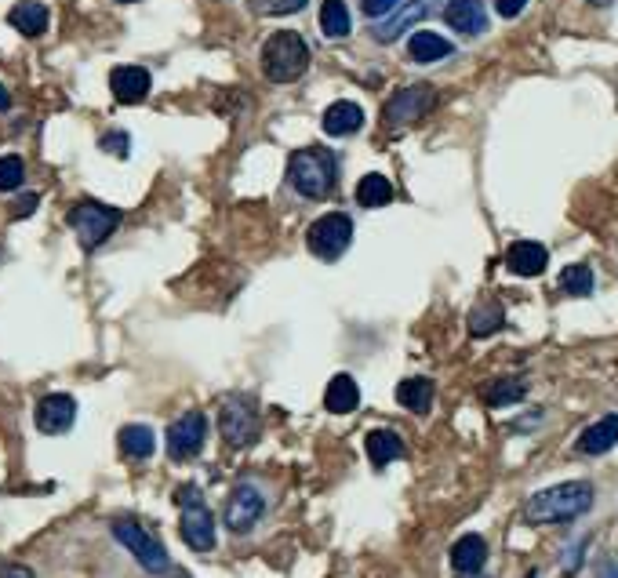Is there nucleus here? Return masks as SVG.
I'll return each mask as SVG.
<instances>
[{"label":"nucleus","instance_id":"obj_1","mask_svg":"<svg viewBox=\"0 0 618 578\" xmlns=\"http://www.w3.org/2000/svg\"><path fill=\"white\" fill-rule=\"evenodd\" d=\"M589 506H593V484L589 480H568V484L531 495L528 506H524V520L528 524H568V520L589 513Z\"/></svg>","mask_w":618,"mask_h":578},{"label":"nucleus","instance_id":"obj_2","mask_svg":"<svg viewBox=\"0 0 618 578\" xmlns=\"http://www.w3.org/2000/svg\"><path fill=\"white\" fill-rule=\"evenodd\" d=\"M335 179H339V160L324 146H309V150L291 153L288 160V182L295 193L306 200H328L335 193Z\"/></svg>","mask_w":618,"mask_h":578},{"label":"nucleus","instance_id":"obj_3","mask_svg":"<svg viewBox=\"0 0 618 578\" xmlns=\"http://www.w3.org/2000/svg\"><path fill=\"white\" fill-rule=\"evenodd\" d=\"M309 70V44L295 30H277L262 44V73L273 84H295Z\"/></svg>","mask_w":618,"mask_h":578},{"label":"nucleus","instance_id":"obj_4","mask_svg":"<svg viewBox=\"0 0 618 578\" xmlns=\"http://www.w3.org/2000/svg\"><path fill=\"white\" fill-rule=\"evenodd\" d=\"M120 219H124V215H120L117 208L99 204V200H80V204L70 208V215H66V222H70V230L77 233L84 251L102 248V244L113 237V230L120 226Z\"/></svg>","mask_w":618,"mask_h":578},{"label":"nucleus","instance_id":"obj_5","mask_svg":"<svg viewBox=\"0 0 618 578\" xmlns=\"http://www.w3.org/2000/svg\"><path fill=\"white\" fill-rule=\"evenodd\" d=\"M175 499H179V509H182V520H179L182 542L190 549H197V553L215 549V520H211V509L200 499V491L193 484H186V488H179Z\"/></svg>","mask_w":618,"mask_h":578},{"label":"nucleus","instance_id":"obj_6","mask_svg":"<svg viewBox=\"0 0 618 578\" xmlns=\"http://www.w3.org/2000/svg\"><path fill=\"white\" fill-rule=\"evenodd\" d=\"M113 539L128 549L131 557L139 560L150 575H164V571L171 568L168 549L160 546V539L153 531H146L142 524H135V520H113Z\"/></svg>","mask_w":618,"mask_h":578},{"label":"nucleus","instance_id":"obj_7","mask_svg":"<svg viewBox=\"0 0 618 578\" xmlns=\"http://www.w3.org/2000/svg\"><path fill=\"white\" fill-rule=\"evenodd\" d=\"M219 433L230 448H251L259 440V404L251 397H244V393H233L222 404Z\"/></svg>","mask_w":618,"mask_h":578},{"label":"nucleus","instance_id":"obj_8","mask_svg":"<svg viewBox=\"0 0 618 578\" xmlns=\"http://www.w3.org/2000/svg\"><path fill=\"white\" fill-rule=\"evenodd\" d=\"M349 240H353V222H349V215H342V211H331V215L317 219L306 233L309 251H313L317 259H324V262L342 259L346 248H349Z\"/></svg>","mask_w":618,"mask_h":578},{"label":"nucleus","instance_id":"obj_9","mask_svg":"<svg viewBox=\"0 0 618 578\" xmlns=\"http://www.w3.org/2000/svg\"><path fill=\"white\" fill-rule=\"evenodd\" d=\"M433 106H437V91L429 84H408L397 95H389L382 120H386V128H408V124H419Z\"/></svg>","mask_w":618,"mask_h":578},{"label":"nucleus","instance_id":"obj_10","mask_svg":"<svg viewBox=\"0 0 618 578\" xmlns=\"http://www.w3.org/2000/svg\"><path fill=\"white\" fill-rule=\"evenodd\" d=\"M204 440H208V419L200 411H186L182 419H175L168 426V455L175 462H186L193 455H200Z\"/></svg>","mask_w":618,"mask_h":578},{"label":"nucleus","instance_id":"obj_11","mask_svg":"<svg viewBox=\"0 0 618 578\" xmlns=\"http://www.w3.org/2000/svg\"><path fill=\"white\" fill-rule=\"evenodd\" d=\"M262 513H266V495H262L255 484H237V488L230 491V502H226V524H230V531H237V535H248L255 524L262 520Z\"/></svg>","mask_w":618,"mask_h":578},{"label":"nucleus","instance_id":"obj_12","mask_svg":"<svg viewBox=\"0 0 618 578\" xmlns=\"http://www.w3.org/2000/svg\"><path fill=\"white\" fill-rule=\"evenodd\" d=\"M33 419H37L40 433H48V437H59V433L73 429V422H77V400H73L70 393H48V397L37 404Z\"/></svg>","mask_w":618,"mask_h":578},{"label":"nucleus","instance_id":"obj_13","mask_svg":"<svg viewBox=\"0 0 618 578\" xmlns=\"http://www.w3.org/2000/svg\"><path fill=\"white\" fill-rule=\"evenodd\" d=\"M437 8H440V0H411V4H404L393 19H379V26H375V40L393 44V40L404 37L411 26H419L422 19H429Z\"/></svg>","mask_w":618,"mask_h":578},{"label":"nucleus","instance_id":"obj_14","mask_svg":"<svg viewBox=\"0 0 618 578\" xmlns=\"http://www.w3.org/2000/svg\"><path fill=\"white\" fill-rule=\"evenodd\" d=\"M150 88H153V77H150V70H142V66H117V70L110 73V91L120 106L142 102L150 95Z\"/></svg>","mask_w":618,"mask_h":578},{"label":"nucleus","instance_id":"obj_15","mask_svg":"<svg viewBox=\"0 0 618 578\" xmlns=\"http://www.w3.org/2000/svg\"><path fill=\"white\" fill-rule=\"evenodd\" d=\"M444 19L462 37H480V33L488 30V8H484V0H448L444 4Z\"/></svg>","mask_w":618,"mask_h":578},{"label":"nucleus","instance_id":"obj_16","mask_svg":"<svg viewBox=\"0 0 618 578\" xmlns=\"http://www.w3.org/2000/svg\"><path fill=\"white\" fill-rule=\"evenodd\" d=\"M549 262V251L542 248L539 240H517L513 248L506 251V266L517 277H539L542 270H546Z\"/></svg>","mask_w":618,"mask_h":578},{"label":"nucleus","instance_id":"obj_17","mask_svg":"<svg viewBox=\"0 0 618 578\" xmlns=\"http://www.w3.org/2000/svg\"><path fill=\"white\" fill-rule=\"evenodd\" d=\"M324 131H328L331 139H346V135H357L364 128V110H360L357 102H331L328 110H324Z\"/></svg>","mask_w":618,"mask_h":578},{"label":"nucleus","instance_id":"obj_18","mask_svg":"<svg viewBox=\"0 0 618 578\" xmlns=\"http://www.w3.org/2000/svg\"><path fill=\"white\" fill-rule=\"evenodd\" d=\"M484 560H488V542L480 539V535H462L451 546V568L459 571V575H480Z\"/></svg>","mask_w":618,"mask_h":578},{"label":"nucleus","instance_id":"obj_19","mask_svg":"<svg viewBox=\"0 0 618 578\" xmlns=\"http://www.w3.org/2000/svg\"><path fill=\"white\" fill-rule=\"evenodd\" d=\"M11 30H19L22 37H40L48 30V8L40 0H19L15 8L8 11Z\"/></svg>","mask_w":618,"mask_h":578},{"label":"nucleus","instance_id":"obj_20","mask_svg":"<svg viewBox=\"0 0 618 578\" xmlns=\"http://www.w3.org/2000/svg\"><path fill=\"white\" fill-rule=\"evenodd\" d=\"M618 444V415H604L600 422L586 429L579 437V451L582 455H604Z\"/></svg>","mask_w":618,"mask_h":578},{"label":"nucleus","instance_id":"obj_21","mask_svg":"<svg viewBox=\"0 0 618 578\" xmlns=\"http://www.w3.org/2000/svg\"><path fill=\"white\" fill-rule=\"evenodd\" d=\"M451 40L448 37H440V33H433V30H419V33H411V40H408V55L415 62H440V59H448L451 55Z\"/></svg>","mask_w":618,"mask_h":578},{"label":"nucleus","instance_id":"obj_22","mask_svg":"<svg viewBox=\"0 0 618 578\" xmlns=\"http://www.w3.org/2000/svg\"><path fill=\"white\" fill-rule=\"evenodd\" d=\"M360 404V386L349 375H335L328 382V393H324V408L331 415H349V411H357Z\"/></svg>","mask_w":618,"mask_h":578},{"label":"nucleus","instance_id":"obj_23","mask_svg":"<svg viewBox=\"0 0 618 578\" xmlns=\"http://www.w3.org/2000/svg\"><path fill=\"white\" fill-rule=\"evenodd\" d=\"M368 459H371V466H389V462H397L400 455H404V440L393 433V429H371L368 433Z\"/></svg>","mask_w":618,"mask_h":578},{"label":"nucleus","instance_id":"obj_24","mask_svg":"<svg viewBox=\"0 0 618 578\" xmlns=\"http://www.w3.org/2000/svg\"><path fill=\"white\" fill-rule=\"evenodd\" d=\"M320 30H324V37H331V40L349 37L353 19H349L346 0H324V8H320Z\"/></svg>","mask_w":618,"mask_h":578},{"label":"nucleus","instance_id":"obj_25","mask_svg":"<svg viewBox=\"0 0 618 578\" xmlns=\"http://www.w3.org/2000/svg\"><path fill=\"white\" fill-rule=\"evenodd\" d=\"M120 451H124L128 459H150L153 451H157L153 429L150 426H124L120 429Z\"/></svg>","mask_w":618,"mask_h":578},{"label":"nucleus","instance_id":"obj_26","mask_svg":"<svg viewBox=\"0 0 618 578\" xmlns=\"http://www.w3.org/2000/svg\"><path fill=\"white\" fill-rule=\"evenodd\" d=\"M397 400L415 415H426L429 404H433V382L429 379H404L397 386Z\"/></svg>","mask_w":618,"mask_h":578},{"label":"nucleus","instance_id":"obj_27","mask_svg":"<svg viewBox=\"0 0 618 578\" xmlns=\"http://www.w3.org/2000/svg\"><path fill=\"white\" fill-rule=\"evenodd\" d=\"M393 200V186H389L386 175H364L357 182V204L360 208H382Z\"/></svg>","mask_w":618,"mask_h":578},{"label":"nucleus","instance_id":"obj_28","mask_svg":"<svg viewBox=\"0 0 618 578\" xmlns=\"http://www.w3.org/2000/svg\"><path fill=\"white\" fill-rule=\"evenodd\" d=\"M502 320H506V313H502L499 302H480V306L469 313V331H473L477 339H484V335H495V331L502 328Z\"/></svg>","mask_w":618,"mask_h":578},{"label":"nucleus","instance_id":"obj_29","mask_svg":"<svg viewBox=\"0 0 618 578\" xmlns=\"http://www.w3.org/2000/svg\"><path fill=\"white\" fill-rule=\"evenodd\" d=\"M593 270L589 266H568V270L560 273V291L564 295H575V299H586V295H593Z\"/></svg>","mask_w":618,"mask_h":578},{"label":"nucleus","instance_id":"obj_30","mask_svg":"<svg viewBox=\"0 0 618 578\" xmlns=\"http://www.w3.org/2000/svg\"><path fill=\"white\" fill-rule=\"evenodd\" d=\"M524 393H528V386L520 379H499L491 382L488 393H484V400H488L491 408H506V404H517V400H524Z\"/></svg>","mask_w":618,"mask_h":578},{"label":"nucleus","instance_id":"obj_31","mask_svg":"<svg viewBox=\"0 0 618 578\" xmlns=\"http://www.w3.org/2000/svg\"><path fill=\"white\" fill-rule=\"evenodd\" d=\"M22 182H26V164H22V157H15V153L0 157V193L19 190Z\"/></svg>","mask_w":618,"mask_h":578},{"label":"nucleus","instance_id":"obj_32","mask_svg":"<svg viewBox=\"0 0 618 578\" xmlns=\"http://www.w3.org/2000/svg\"><path fill=\"white\" fill-rule=\"evenodd\" d=\"M251 11H259V15H295L309 4V0H248Z\"/></svg>","mask_w":618,"mask_h":578},{"label":"nucleus","instance_id":"obj_33","mask_svg":"<svg viewBox=\"0 0 618 578\" xmlns=\"http://www.w3.org/2000/svg\"><path fill=\"white\" fill-rule=\"evenodd\" d=\"M99 146H102L106 153H113V157H120V160H124V157L131 153V139L124 135V131H106V135L99 139Z\"/></svg>","mask_w":618,"mask_h":578},{"label":"nucleus","instance_id":"obj_34","mask_svg":"<svg viewBox=\"0 0 618 578\" xmlns=\"http://www.w3.org/2000/svg\"><path fill=\"white\" fill-rule=\"evenodd\" d=\"M397 4H400V0H364L360 8H364V15H368V19L379 22V19H386V15L397 8Z\"/></svg>","mask_w":618,"mask_h":578},{"label":"nucleus","instance_id":"obj_35","mask_svg":"<svg viewBox=\"0 0 618 578\" xmlns=\"http://www.w3.org/2000/svg\"><path fill=\"white\" fill-rule=\"evenodd\" d=\"M37 204H40L37 193H26L22 200H15V204H11V215H15V219H26V215H33V208H37Z\"/></svg>","mask_w":618,"mask_h":578},{"label":"nucleus","instance_id":"obj_36","mask_svg":"<svg viewBox=\"0 0 618 578\" xmlns=\"http://www.w3.org/2000/svg\"><path fill=\"white\" fill-rule=\"evenodd\" d=\"M524 8H528V0H495V11H499L502 19H517Z\"/></svg>","mask_w":618,"mask_h":578},{"label":"nucleus","instance_id":"obj_37","mask_svg":"<svg viewBox=\"0 0 618 578\" xmlns=\"http://www.w3.org/2000/svg\"><path fill=\"white\" fill-rule=\"evenodd\" d=\"M0 578H33L26 564H0Z\"/></svg>","mask_w":618,"mask_h":578},{"label":"nucleus","instance_id":"obj_38","mask_svg":"<svg viewBox=\"0 0 618 578\" xmlns=\"http://www.w3.org/2000/svg\"><path fill=\"white\" fill-rule=\"evenodd\" d=\"M4 110H11V95H8V88L0 84V113H4Z\"/></svg>","mask_w":618,"mask_h":578},{"label":"nucleus","instance_id":"obj_39","mask_svg":"<svg viewBox=\"0 0 618 578\" xmlns=\"http://www.w3.org/2000/svg\"><path fill=\"white\" fill-rule=\"evenodd\" d=\"M593 8H608V4H615V0H589Z\"/></svg>","mask_w":618,"mask_h":578},{"label":"nucleus","instance_id":"obj_40","mask_svg":"<svg viewBox=\"0 0 618 578\" xmlns=\"http://www.w3.org/2000/svg\"><path fill=\"white\" fill-rule=\"evenodd\" d=\"M608 578H618V568H608Z\"/></svg>","mask_w":618,"mask_h":578},{"label":"nucleus","instance_id":"obj_41","mask_svg":"<svg viewBox=\"0 0 618 578\" xmlns=\"http://www.w3.org/2000/svg\"><path fill=\"white\" fill-rule=\"evenodd\" d=\"M120 4H135V0H120Z\"/></svg>","mask_w":618,"mask_h":578}]
</instances>
